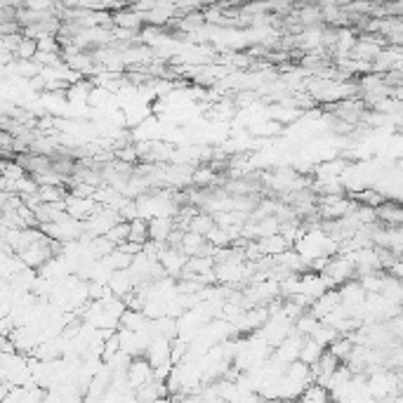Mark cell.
<instances>
[{
    "label": "cell",
    "mask_w": 403,
    "mask_h": 403,
    "mask_svg": "<svg viewBox=\"0 0 403 403\" xmlns=\"http://www.w3.org/2000/svg\"><path fill=\"white\" fill-rule=\"evenodd\" d=\"M66 212L73 215L76 219H87L92 212L99 210V203L92 196H78V193L69 191V196H66Z\"/></svg>",
    "instance_id": "obj_1"
},
{
    "label": "cell",
    "mask_w": 403,
    "mask_h": 403,
    "mask_svg": "<svg viewBox=\"0 0 403 403\" xmlns=\"http://www.w3.org/2000/svg\"><path fill=\"white\" fill-rule=\"evenodd\" d=\"M153 380V366L149 359H132L130 368H127V382H130V387L137 392L139 387L149 385V382Z\"/></svg>",
    "instance_id": "obj_2"
},
{
    "label": "cell",
    "mask_w": 403,
    "mask_h": 403,
    "mask_svg": "<svg viewBox=\"0 0 403 403\" xmlns=\"http://www.w3.org/2000/svg\"><path fill=\"white\" fill-rule=\"evenodd\" d=\"M378 212V222L385 226H401L403 224V205L401 203H394V200H385L382 205L375 207Z\"/></svg>",
    "instance_id": "obj_3"
},
{
    "label": "cell",
    "mask_w": 403,
    "mask_h": 403,
    "mask_svg": "<svg viewBox=\"0 0 403 403\" xmlns=\"http://www.w3.org/2000/svg\"><path fill=\"white\" fill-rule=\"evenodd\" d=\"M106 238H109L113 245H120V243H125V241H130V219L116 222V224L109 229V234H106Z\"/></svg>",
    "instance_id": "obj_4"
},
{
    "label": "cell",
    "mask_w": 403,
    "mask_h": 403,
    "mask_svg": "<svg viewBox=\"0 0 403 403\" xmlns=\"http://www.w3.org/2000/svg\"><path fill=\"white\" fill-rule=\"evenodd\" d=\"M215 177H217V172H215V167H205L200 165L193 170V186H212L215 184Z\"/></svg>",
    "instance_id": "obj_5"
},
{
    "label": "cell",
    "mask_w": 403,
    "mask_h": 403,
    "mask_svg": "<svg viewBox=\"0 0 403 403\" xmlns=\"http://www.w3.org/2000/svg\"><path fill=\"white\" fill-rule=\"evenodd\" d=\"M38 50H40L38 40L31 38V36H24L22 43H19V48H17V59H36Z\"/></svg>",
    "instance_id": "obj_6"
},
{
    "label": "cell",
    "mask_w": 403,
    "mask_h": 403,
    "mask_svg": "<svg viewBox=\"0 0 403 403\" xmlns=\"http://www.w3.org/2000/svg\"><path fill=\"white\" fill-rule=\"evenodd\" d=\"M389 274H392V276H396V279H401L403 281V257H399L394 262V267L389 269Z\"/></svg>",
    "instance_id": "obj_7"
},
{
    "label": "cell",
    "mask_w": 403,
    "mask_h": 403,
    "mask_svg": "<svg viewBox=\"0 0 403 403\" xmlns=\"http://www.w3.org/2000/svg\"><path fill=\"white\" fill-rule=\"evenodd\" d=\"M80 3H83V0H59V5H62V8H66V10L80 8Z\"/></svg>",
    "instance_id": "obj_8"
}]
</instances>
